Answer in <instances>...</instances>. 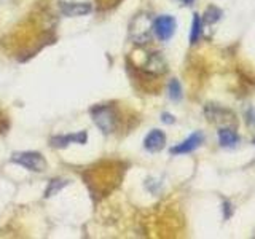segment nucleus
I'll use <instances>...</instances> for the list:
<instances>
[{
  "label": "nucleus",
  "instance_id": "obj_13",
  "mask_svg": "<svg viewBox=\"0 0 255 239\" xmlns=\"http://www.w3.org/2000/svg\"><path fill=\"white\" fill-rule=\"evenodd\" d=\"M167 94L172 101H180L182 99V86L179 83V80L172 78L169 85H167Z\"/></svg>",
  "mask_w": 255,
  "mask_h": 239
},
{
  "label": "nucleus",
  "instance_id": "obj_6",
  "mask_svg": "<svg viewBox=\"0 0 255 239\" xmlns=\"http://www.w3.org/2000/svg\"><path fill=\"white\" fill-rule=\"evenodd\" d=\"M88 140V134L85 131H80L77 134H67V135H54V137L50 139V143L51 147L54 148H64L70 145L72 142L74 143H80V145H83Z\"/></svg>",
  "mask_w": 255,
  "mask_h": 239
},
{
  "label": "nucleus",
  "instance_id": "obj_7",
  "mask_svg": "<svg viewBox=\"0 0 255 239\" xmlns=\"http://www.w3.org/2000/svg\"><path fill=\"white\" fill-rule=\"evenodd\" d=\"M164 143H166V134L159 129H153L148 132L145 140H143V147H145V150H148L150 153H156V151L163 150Z\"/></svg>",
  "mask_w": 255,
  "mask_h": 239
},
{
  "label": "nucleus",
  "instance_id": "obj_1",
  "mask_svg": "<svg viewBox=\"0 0 255 239\" xmlns=\"http://www.w3.org/2000/svg\"><path fill=\"white\" fill-rule=\"evenodd\" d=\"M91 117L94 124L99 127L104 134H110L117 129L118 114L112 106H98L91 110Z\"/></svg>",
  "mask_w": 255,
  "mask_h": 239
},
{
  "label": "nucleus",
  "instance_id": "obj_10",
  "mask_svg": "<svg viewBox=\"0 0 255 239\" xmlns=\"http://www.w3.org/2000/svg\"><path fill=\"white\" fill-rule=\"evenodd\" d=\"M219 140L222 147H235L239 142V135L233 129H220L219 131Z\"/></svg>",
  "mask_w": 255,
  "mask_h": 239
},
{
  "label": "nucleus",
  "instance_id": "obj_8",
  "mask_svg": "<svg viewBox=\"0 0 255 239\" xmlns=\"http://www.w3.org/2000/svg\"><path fill=\"white\" fill-rule=\"evenodd\" d=\"M143 70L150 75H161L166 72V61L159 53H151L150 58L147 59Z\"/></svg>",
  "mask_w": 255,
  "mask_h": 239
},
{
  "label": "nucleus",
  "instance_id": "obj_9",
  "mask_svg": "<svg viewBox=\"0 0 255 239\" xmlns=\"http://www.w3.org/2000/svg\"><path fill=\"white\" fill-rule=\"evenodd\" d=\"M91 11L90 3H61V13L64 16H83Z\"/></svg>",
  "mask_w": 255,
  "mask_h": 239
},
{
  "label": "nucleus",
  "instance_id": "obj_19",
  "mask_svg": "<svg viewBox=\"0 0 255 239\" xmlns=\"http://www.w3.org/2000/svg\"><path fill=\"white\" fill-rule=\"evenodd\" d=\"M180 2H183V3H185V5H191V3L195 2V0H180Z\"/></svg>",
  "mask_w": 255,
  "mask_h": 239
},
{
  "label": "nucleus",
  "instance_id": "obj_15",
  "mask_svg": "<svg viewBox=\"0 0 255 239\" xmlns=\"http://www.w3.org/2000/svg\"><path fill=\"white\" fill-rule=\"evenodd\" d=\"M8 129V120L0 115V132H5Z\"/></svg>",
  "mask_w": 255,
  "mask_h": 239
},
{
  "label": "nucleus",
  "instance_id": "obj_5",
  "mask_svg": "<svg viewBox=\"0 0 255 239\" xmlns=\"http://www.w3.org/2000/svg\"><path fill=\"white\" fill-rule=\"evenodd\" d=\"M204 142V135L201 132H193L190 135L188 139H185L182 143L179 145H175L171 148V153L172 155H185V153H191V151H195L201 143Z\"/></svg>",
  "mask_w": 255,
  "mask_h": 239
},
{
  "label": "nucleus",
  "instance_id": "obj_14",
  "mask_svg": "<svg viewBox=\"0 0 255 239\" xmlns=\"http://www.w3.org/2000/svg\"><path fill=\"white\" fill-rule=\"evenodd\" d=\"M222 18V11L219 10L217 6H209L204 13V21L209 22V24H214L217 22L219 19Z\"/></svg>",
  "mask_w": 255,
  "mask_h": 239
},
{
  "label": "nucleus",
  "instance_id": "obj_2",
  "mask_svg": "<svg viewBox=\"0 0 255 239\" xmlns=\"http://www.w3.org/2000/svg\"><path fill=\"white\" fill-rule=\"evenodd\" d=\"M151 32H153V21H151L150 14L140 13L132 19L131 27H129V35L135 43L150 42Z\"/></svg>",
  "mask_w": 255,
  "mask_h": 239
},
{
  "label": "nucleus",
  "instance_id": "obj_11",
  "mask_svg": "<svg viewBox=\"0 0 255 239\" xmlns=\"http://www.w3.org/2000/svg\"><path fill=\"white\" fill-rule=\"evenodd\" d=\"M201 34H203V22L199 14H195L193 24H191V32H190V43L195 45L199 40V37H201Z\"/></svg>",
  "mask_w": 255,
  "mask_h": 239
},
{
  "label": "nucleus",
  "instance_id": "obj_12",
  "mask_svg": "<svg viewBox=\"0 0 255 239\" xmlns=\"http://www.w3.org/2000/svg\"><path fill=\"white\" fill-rule=\"evenodd\" d=\"M67 180H62V179H53L50 182V185H48L46 191H45V198H50L56 193H59V191L67 185Z\"/></svg>",
  "mask_w": 255,
  "mask_h": 239
},
{
  "label": "nucleus",
  "instance_id": "obj_3",
  "mask_svg": "<svg viewBox=\"0 0 255 239\" xmlns=\"http://www.w3.org/2000/svg\"><path fill=\"white\" fill-rule=\"evenodd\" d=\"M11 159H13V163L26 167L29 171H35V172H43L48 166L46 159L40 153H37V151H21V153H14Z\"/></svg>",
  "mask_w": 255,
  "mask_h": 239
},
{
  "label": "nucleus",
  "instance_id": "obj_21",
  "mask_svg": "<svg viewBox=\"0 0 255 239\" xmlns=\"http://www.w3.org/2000/svg\"><path fill=\"white\" fill-rule=\"evenodd\" d=\"M252 142H254V143H255V139H254V140H252Z\"/></svg>",
  "mask_w": 255,
  "mask_h": 239
},
{
  "label": "nucleus",
  "instance_id": "obj_20",
  "mask_svg": "<svg viewBox=\"0 0 255 239\" xmlns=\"http://www.w3.org/2000/svg\"><path fill=\"white\" fill-rule=\"evenodd\" d=\"M11 2V0H0V5H2V3H10Z\"/></svg>",
  "mask_w": 255,
  "mask_h": 239
},
{
  "label": "nucleus",
  "instance_id": "obj_16",
  "mask_svg": "<svg viewBox=\"0 0 255 239\" xmlns=\"http://www.w3.org/2000/svg\"><path fill=\"white\" fill-rule=\"evenodd\" d=\"M247 121H249L252 126H255V109H252L249 114H247Z\"/></svg>",
  "mask_w": 255,
  "mask_h": 239
},
{
  "label": "nucleus",
  "instance_id": "obj_17",
  "mask_svg": "<svg viewBox=\"0 0 255 239\" xmlns=\"http://www.w3.org/2000/svg\"><path fill=\"white\" fill-rule=\"evenodd\" d=\"M161 118H163V121H164V123H167V124H172V123L175 121L174 117H172V115H169V114H163V117H161Z\"/></svg>",
  "mask_w": 255,
  "mask_h": 239
},
{
  "label": "nucleus",
  "instance_id": "obj_4",
  "mask_svg": "<svg viewBox=\"0 0 255 239\" xmlns=\"http://www.w3.org/2000/svg\"><path fill=\"white\" fill-rule=\"evenodd\" d=\"M175 26H177V22L169 14H163V16H158V18L153 21V32L155 35L166 42V40H169L174 32H175Z\"/></svg>",
  "mask_w": 255,
  "mask_h": 239
},
{
  "label": "nucleus",
  "instance_id": "obj_18",
  "mask_svg": "<svg viewBox=\"0 0 255 239\" xmlns=\"http://www.w3.org/2000/svg\"><path fill=\"white\" fill-rule=\"evenodd\" d=\"M223 207H225V219H228L230 215H231V204L225 203V204H223Z\"/></svg>",
  "mask_w": 255,
  "mask_h": 239
}]
</instances>
